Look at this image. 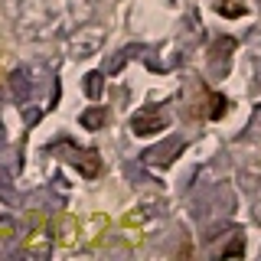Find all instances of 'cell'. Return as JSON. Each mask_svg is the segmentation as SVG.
Wrapping results in <instances>:
<instances>
[{
	"mask_svg": "<svg viewBox=\"0 0 261 261\" xmlns=\"http://www.w3.org/2000/svg\"><path fill=\"white\" fill-rule=\"evenodd\" d=\"M130 127H134V134H153V130L167 127V118L157 111H141L134 121H130Z\"/></svg>",
	"mask_w": 261,
	"mask_h": 261,
	"instance_id": "obj_1",
	"label": "cell"
},
{
	"mask_svg": "<svg viewBox=\"0 0 261 261\" xmlns=\"http://www.w3.org/2000/svg\"><path fill=\"white\" fill-rule=\"evenodd\" d=\"M105 114L101 111H95V114H85V124H98V121H101Z\"/></svg>",
	"mask_w": 261,
	"mask_h": 261,
	"instance_id": "obj_2",
	"label": "cell"
}]
</instances>
